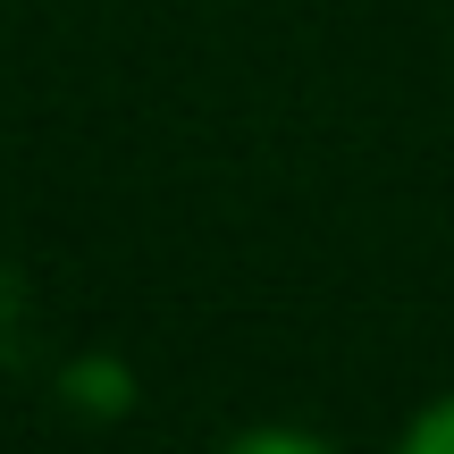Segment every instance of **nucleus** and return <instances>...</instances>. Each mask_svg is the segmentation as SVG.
I'll return each instance as SVG.
<instances>
[{
	"mask_svg": "<svg viewBox=\"0 0 454 454\" xmlns=\"http://www.w3.org/2000/svg\"><path fill=\"white\" fill-rule=\"evenodd\" d=\"M404 446L412 454H454V395H438V404H421L404 421Z\"/></svg>",
	"mask_w": 454,
	"mask_h": 454,
	"instance_id": "nucleus-1",
	"label": "nucleus"
}]
</instances>
